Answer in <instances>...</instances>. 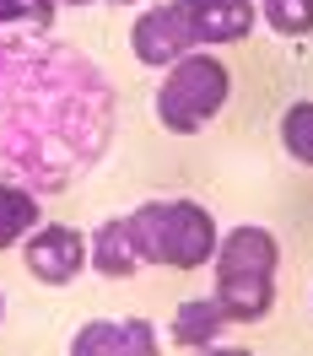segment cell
I'll return each instance as SVG.
<instances>
[{"mask_svg": "<svg viewBox=\"0 0 313 356\" xmlns=\"http://www.w3.org/2000/svg\"><path fill=\"white\" fill-rule=\"evenodd\" d=\"M211 270H265V275H275V270H281V238H275L270 227H259V222L227 227L222 238H216Z\"/></svg>", "mask_w": 313, "mask_h": 356, "instance_id": "ba28073f", "label": "cell"}, {"mask_svg": "<svg viewBox=\"0 0 313 356\" xmlns=\"http://www.w3.org/2000/svg\"><path fill=\"white\" fill-rule=\"evenodd\" d=\"M211 297L227 313V324H259L275 313L281 291H275V275H265V270H216Z\"/></svg>", "mask_w": 313, "mask_h": 356, "instance_id": "8992f818", "label": "cell"}, {"mask_svg": "<svg viewBox=\"0 0 313 356\" xmlns=\"http://www.w3.org/2000/svg\"><path fill=\"white\" fill-rule=\"evenodd\" d=\"M200 356H254V351H243V346H227V340H216V346H205Z\"/></svg>", "mask_w": 313, "mask_h": 356, "instance_id": "2e32d148", "label": "cell"}, {"mask_svg": "<svg viewBox=\"0 0 313 356\" xmlns=\"http://www.w3.org/2000/svg\"><path fill=\"white\" fill-rule=\"evenodd\" d=\"M227 313L216 308V297H184L179 308H173V324H168V334H173V346H184V351H205V346H216V340H227Z\"/></svg>", "mask_w": 313, "mask_h": 356, "instance_id": "9c48e42d", "label": "cell"}, {"mask_svg": "<svg viewBox=\"0 0 313 356\" xmlns=\"http://www.w3.org/2000/svg\"><path fill=\"white\" fill-rule=\"evenodd\" d=\"M54 0H0V27H33V33H49L54 22Z\"/></svg>", "mask_w": 313, "mask_h": 356, "instance_id": "5bb4252c", "label": "cell"}, {"mask_svg": "<svg viewBox=\"0 0 313 356\" xmlns=\"http://www.w3.org/2000/svg\"><path fill=\"white\" fill-rule=\"evenodd\" d=\"M141 259L162 270H211L216 259V216L200 200H141L130 211Z\"/></svg>", "mask_w": 313, "mask_h": 356, "instance_id": "6da1fadb", "label": "cell"}, {"mask_svg": "<svg viewBox=\"0 0 313 356\" xmlns=\"http://www.w3.org/2000/svg\"><path fill=\"white\" fill-rule=\"evenodd\" d=\"M109 6H146V0H109Z\"/></svg>", "mask_w": 313, "mask_h": 356, "instance_id": "e0dca14e", "label": "cell"}, {"mask_svg": "<svg viewBox=\"0 0 313 356\" xmlns=\"http://www.w3.org/2000/svg\"><path fill=\"white\" fill-rule=\"evenodd\" d=\"M22 270L38 286H70L87 270V232L70 222H38L22 238Z\"/></svg>", "mask_w": 313, "mask_h": 356, "instance_id": "3957f363", "label": "cell"}, {"mask_svg": "<svg viewBox=\"0 0 313 356\" xmlns=\"http://www.w3.org/2000/svg\"><path fill=\"white\" fill-rule=\"evenodd\" d=\"M259 17L281 38H308L313 33V0H259Z\"/></svg>", "mask_w": 313, "mask_h": 356, "instance_id": "7c38bea8", "label": "cell"}, {"mask_svg": "<svg viewBox=\"0 0 313 356\" xmlns=\"http://www.w3.org/2000/svg\"><path fill=\"white\" fill-rule=\"evenodd\" d=\"M146 265L141 259V243L130 232V216H109L87 232V270L103 275V281H130L135 270Z\"/></svg>", "mask_w": 313, "mask_h": 356, "instance_id": "52a82bcc", "label": "cell"}, {"mask_svg": "<svg viewBox=\"0 0 313 356\" xmlns=\"http://www.w3.org/2000/svg\"><path fill=\"white\" fill-rule=\"evenodd\" d=\"M227 97H232V70L211 49H189L184 60H173L162 70L152 108H156V124L168 135H200L227 108Z\"/></svg>", "mask_w": 313, "mask_h": 356, "instance_id": "7a4b0ae2", "label": "cell"}, {"mask_svg": "<svg viewBox=\"0 0 313 356\" xmlns=\"http://www.w3.org/2000/svg\"><path fill=\"white\" fill-rule=\"evenodd\" d=\"M54 6H92V0H54Z\"/></svg>", "mask_w": 313, "mask_h": 356, "instance_id": "ac0fdd59", "label": "cell"}, {"mask_svg": "<svg viewBox=\"0 0 313 356\" xmlns=\"http://www.w3.org/2000/svg\"><path fill=\"white\" fill-rule=\"evenodd\" d=\"M189 49H195V38H189V22H184L179 0H152V6H141V17L130 22V54L141 65L168 70L173 60H184Z\"/></svg>", "mask_w": 313, "mask_h": 356, "instance_id": "277c9868", "label": "cell"}, {"mask_svg": "<svg viewBox=\"0 0 313 356\" xmlns=\"http://www.w3.org/2000/svg\"><path fill=\"white\" fill-rule=\"evenodd\" d=\"M119 356H162V330L152 318H119Z\"/></svg>", "mask_w": 313, "mask_h": 356, "instance_id": "9a60e30c", "label": "cell"}, {"mask_svg": "<svg viewBox=\"0 0 313 356\" xmlns=\"http://www.w3.org/2000/svg\"><path fill=\"white\" fill-rule=\"evenodd\" d=\"M184 22L195 49H222V44H243L254 22H259V6L254 0H179Z\"/></svg>", "mask_w": 313, "mask_h": 356, "instance_id": "5b68a950", "label": "cell"}, {"mask_svg": "<svg viewBox=\"0 0 313 356\" xmlns=\"http://www.w3.org/2000/svg\"><path fill=\"white\" fill-rule=\"evenodd\" d=\"M0 318H6V291H0Z\"/></svg>", "mask_w": 313, "mask_h": 356, "instance_id": "d6986e66", "label": "cell"}, {"mask_svg": "<svg viewBox=\"0 0 313 356\" xmlns=\"http://www.w3.org/2000/svg\"><path fill=\"white\" fill-rule=\"evenodd\" d=\"M281 152L297 168H313V97H303L281 113Z\"/></svg>", "mask_w": 313, "mask_h": 356, "instance_id": "8fae6325", "label": "cell"}, {"mask_svg": "<svg viewBox=\"0 0 313 356\" xmlns=\"http://www.w3.org/2000/svg\"><path fill=\"white\" fill-rule=\"evenodd\" d=\"M44 222V205L27 184L0 178V248H22V238Z\"/></svg>", "mask_w": 313, "mask_h": 356, "instance_id": "30bf717a", "label": "cell"}, {"mask_svg": "<svg viewBox=\"0 0 313 356\" xmlns=\"http://www.w3.org/2000/svg\"><path fill=\"white\" fill-rule=\"evenodd\" d=\"M65 356H119V318H87L70 334Z\"/></svg>", "mask_w": 313, "mask_h": 356, "instance_id": "4fadbf2b", "label": "cell"}]
</instances>
